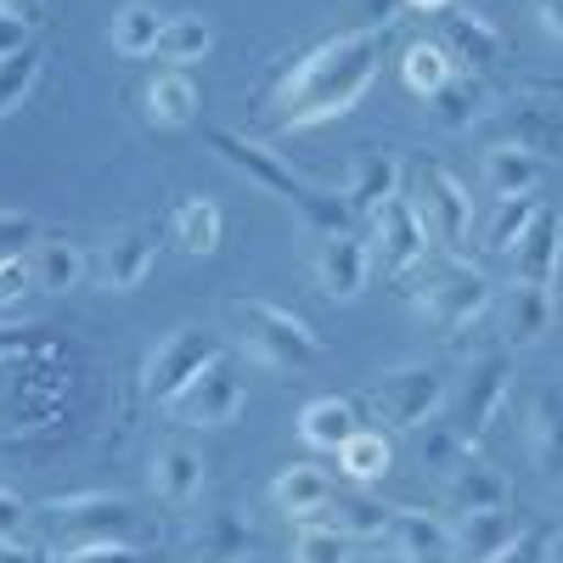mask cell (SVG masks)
Wrapping results in <instances>:
<instances>
[{
    "label": "cell",
    "instance_id": "1",
    "mask_svg": "<svg viewBox=\"0 0 563 563\" xmlns=\"http://www.w3.org/2000/svg\"><path fill=\"white\" fill-rule=\"evenodd\" d=\"M384 52H389V23H361V29L327 34L321 45H310L282 74L276 97H271L276 130H321V124L355 113L384 74Z\"/></svg>",
    "mask_w": 563,
    "mask_h": 563
},
{
    "label": "cell",
    "instance_id": "2",
    "mask_svg": "<svg viewBox=\"0 0 563 563\" xmlns=\"http://www.w3.org/2000/svg\"><path fill=\"white\" fill-rule=\"evenodd\" d=\"M214 141V158L231 164L249 186H260V192H271L276 203H288L316 238H333V231H355V214L344 203V192H321L316 180H305L299 169H288L271 147H260V141H249L243 130H209Z\"/></svg>",
    "mask_w": 563,
    "mask_h": 563
},
{
    "label": "cell",
    "instance_id": "3",
    "mask_svg": "<svg viewBox=\"0 0 563 563\" xmlns=\"http://www.w3.org/2000/svg\"><path fill=\"white\" fill-rule=\"evenodd\" d=\"M225 316H231V339H238V350L254 366H265V372H282V378H288V372H305V366L321 361V333L305 316H294L288 305H276V299H231Z\"/></svg>",
    "mask_w": 563,
    "mask_h": 563
},
{
    "label": "cell",
    "instance_id": "4",
    "mask_svg": "<svg viewBox=\"0 0 563 563\" xmlns=\"http://www.w3.org/2000/svg\"><path fill=\"white\" fill-rule=\"evenodd\" d=\"M445 400H451V372L417 361V366H389L384 378H372L355 406H366L372 417H384L389 429H400V434H417V429H429V422L445 411Z\"/></svg>",
    "mask_w": 563,
    "mask_h": 563
},
{
    "label": "cell",
    "instance_id": "5",
    "mask_svg": "<svg viewBox=\"0 0 563 563\" xmlns=\"http://www.w3.org/2000/svg\"><path fill=\"white\" fill-rule=\"evenodd\" d=\"M406 198H411L422 231H429V243L445 249L451 260H462L467 238H474V192H467L445 164H411Z\"/></svg>",
    "mask_w": 563,
    "mask_h": 563
},
{
    "label": "cell",
    "instance_id": "6",
    "mask_svg": "<svg viewBox=\"0 0 563 563\" xmlns=\"http://www.w3.org/2000/svg\"><path fill=\"white\" fill-rule=\"evenodd\" d=\"M507 395H512V366H507V355H479V361L451 384V400H445V411H440L434 422H445V429H451L467 451H474V445L490 434V422H496V411L507 406Z\"/></svg>",
    "mask_w": 563,
    "mask_h": 563
},
{
    "label": "cell",
    "instance_id": "7",
    "mask_svg": "<svg viewBox=\"0 0 563 563\" xmlns=\"http://www.w3.org/2000/svg\"><path fill=\"white\" fill-rule=\"evenodd\" d=\"M220 355H225V339L214 333V327H169V333L147 350V366H141V395H147L153 406H169Z\"/></svg>",
    "mask_w": 563,
    "mask_h": 563
},
{
    "label": "cell",
    "instance_id": "8",
    "mask_svg": "<svg viewBox=\"0 0 563 563\" xmlns=\"http://www.w3.org/2000/svg\"><path fill=\"white\" fill-rule=\"evenodd\" d=\"M490 305H496V288L474 265H445L440 276H429L417 288V316L429 321L434 333H462V327H474Z\"/></svg>",
    "mask_w": 563,
    "mask_h": 563
},
{
    "label": "cell",
    "instance_id": "9",
    "mask_svg": "<svg viewBox=\"0 0 563 563\" xmlns=\"http://www.w3.org/2000/svg\"><path fill=\"white\" fill-rule=\"evenodd\" d=\"M243 400H249V389H243L238 361L220 355V361H214V366H203L198 378L186 384L164 411L180 422V429H231V422L243 417Z\"/></svg>",
    "mask_w": 563,
    "mask_h": 563
},
{
    "label": "cell",
    "instance_id": "10",
    "mask_svg": "<svg viewBox=\"0 0 563 563\" xmlns=\"http://www.w3.org/2000/svg\"><path fill=\"white\" fill-rule=\"evenodd\" d=\"M366 249H372V271H384V276H411L429 260V231H422L406 192L366 220Z\"/></svg>",
    "mask_w": 563,
    "mask_h": 563
},
{
    "label": "cell",
    "instance_id": "11",
    "mask_svg": "<svg viewBox=\"0 0 563 563\" xmlns=\"http://www.w3.org/2000/svg\"><path fill=\"white\" fill-rule=\"evenodd\" d=\"M45 519L57 525L63 547H79V541H130V530H135V512L119 496H57V501H45Z\"/></svg>",
    "mask_w": 563,
    "mask_h": 563
},
{
    "label": "cell",
    "instance_id": "12",
    "mask_svg": "<svg viewBox=\"0 0 563 563\" xmlns=\"http://www.w3.org/2000/svg\"><path fill=\"white\" fill-rule=\"evenodd\" d=\"M153 265H158V231L153 225H119V231H108L97 260H90L102 294H135L141 282L153 276Z\"/></svg>",
    "mask_w": 563,
    "mask_h": 563
},
{
    "label": "cell",
    "instance_id": "13",
    "mask_svg": "<svg viewBox=\"0 0 563 563\" xmlns=\"http://www.w3.org/2000/svg\"><path fill=\"white\" fill-rule=\"evenodd\" d=\"M316 288L333 299V305H350L366 294V282H372V249H366V231H333V238H321L316 243Z\"/></svg>",
    "mask_w": 563,
    "mask_h": 563
},
{
    "label": "cell",
    "instance_id": "14",
    "mask_svg": "<svg viewBox=\"0 0 563 563\" xmlns=\"http://www.w3.org/2000/svg\"><path fill=\"white\" fill-rule=\"evenodd\" d=\"M525 456L541 479H563V389L536 384L525 395Z\"/></svg>",
    "mask_w": 563,
    "mask_h": 563
},
{
    "label": "cell",
    "instance_id": "15",
    "mask_svg": "<svg viewBox=\"0 0 563 563\" xmlns=\"http://www.w3.org/2000/svg\"><path fill=\"white\" fill-rule=\"evenodd\" d=\"M209 485V462L198 445H186V440H164L147 462V490L164 501V507H192Z\"/></svg>",
    "mask_w": 563,
    "mask_h": 563
},
{
    "label": "cell",
    "instance_id": "16",
    "mask_svg": "<svg viewBox=\"0 0 563 563\" xmlns=\"http://www.w3.org/2000/svg\"><path fill=\"white\" fill-rule=\"evenodd\" d=\"M260 536L249 530V519H238V512H203V519H192L180 530V558L192 563H243L254 558Z\"/></svg>",
    "mask_w": 563,
    "mask_h": 563
},
{
    "label": "cell",
    "instance_id": "17",
    "mask_svg": "<svg viewBox=\"0 0 563 563\" xmlns=\"http://www.w3.org/2000/svg\"><path fill=\"white\" fill-rule=\"evenodd\" d=\"M339 192H344L355 220H372L384 203H395L406 192V164L395 153H366V158H355V169L344 175Z\"/></svg>",
    "mask_w": 563,
    "mask_h": 563
},
{
    "label": "cell",
    "instance_id": "18",
    "mask_svg": "<svg viewBox=\"0 0 563 563\" xmlns=\"http://www.w3.org/2000/svg\"><path fill=\"white\" fill-rule=\"evenodd\" d=\"M440 52L451 57L456 74H485L501 63V29L485 23L479 12H445L440 23Z\"/></svg>",
    "mask_w": 563,
    "mask_h": 563
},
{
    "label": "cell",
    "instance_id": "19",
    "mask_svg": "<svg viewBox=\"0 0 563 563\" xmlns=\"http://www.w3.org/2000/svg\"><path fill=\"white\" fill-rule=\"evenodd\" d=\"M541 175H547V158L519 147V141H496L479 164V180H485L490 198H530L541 186Z\"/></svg>",
    "mask_w": 563,
    "mask_h": 563
},
{
    "label": "cell",
    "instance_id": "20",
    "mask_svg": "<svg viewBox=\"0 0 563 563\" xmlns=\"http://www.w3.org/2000/svg\"><path fill=\"white\" fill-rule=\"evenodd\" d=\"M445 485V501L456 507V512H474V507H507V496H512V485H507V474L496 462H485L479 451H467L451 474L440 479Z\"/></svg>",
    "mask_w": 563,
    "mask_h": 563
},
{
    "label": "cell",
    "instance_id": "21",
    "mask_svg": "<svg viewBox=\"0 0 563 563\" xmlns=\"http://www.w3.org/2000/svg\"><path fill=\"white\" fill-rule=\"evenodd\" d=\"M552 288H541V282H512V288L501 294V339L507 344H541L547 327H552Z\"/></svg>",
    "mask_w": 563,
    "mask_h": 563
},
{
    "label": "cell",
    "instance_id": "22",
    "mask_svg": "<svg viewBox=\"0 0 563 563\" xmlns=\"http://www.w3.org/2000/svg\"><path fill=\"white\" fill-rule=\"evenodd\" d=\"M519 525H512L507 507H474V512H456L451 519V558H467V563H485L490 552H501Z\"/></svg>",
    "mask_w": 563,
    "mask_h": 563
},
{
    "label": "cell",
    "instance_id": "23",
    "mask_svg": "<svg viewBox=\"0 0 563 563\" xmlns=\"http://www.w3.org/2000/svg\"><path fill=\"white\" fill-rule=\"evenodd\" d=\"M384 541L400 563H445L451 558V525L429 519V512H411V507H395V525Z\"/></svg>",
    "mask_w": 563,
    "mask_h": 563
},
{
    "label": "cell",
    "instance_id": "24",
    "mask_svg": "<svg viewBox=\"0 0 563 563\" xmlns=\"http://www.w3.org/2000/svg\"><path fill=\"white\" fill-rule=\"evenodd\" d=\"M141 102H147V119L158 124V130H186L198 119V85H192V74L186 68H164L147 90H141Z\"/></svg>",
    "mask_w": 563,
    "mask_h": 563
},
{
    "label": "cell",
    "instance_id": "25",
    "mask_svg": "<svg viewBox=\"0 0 563 563\" xmlns=\"http://www.w3.org/2000/svg\"><path fill=\"white\" fill-rule=\"evenodd\" d=\"M355 429H361V406H355V400H339V395H321V400H310V406L299 411V440H305L310 451H333V456H339V445H344Z\"/></svg>",
    "mask_w": 563,
    "mask_h": 563
},
{
    "label": "cell",
    "instance_id": "26",
    "mask_svg": "<svg viewBox=\"0 0 563 563\" xmlns=\"http://www.w3.org/2000/svg\"><path fill=\"white\" fill-rule=\"evenodd\" d=\"M169 238H175L180 254L209 260V254L220 249V238H225V214H220V203H214V198H186V203H175V214H169Z\"/></svg>",
    "mask_w": 563,
    "mask_h": 563
},
{
    "label": "cell",
    "instance_id": "27",
    "mask_svg": "<svg viewBox=\"0 0 563 563\" xmlns=\"http://www.w3.org/2000/svg\"><path fill=\"white\" fill-rule=\"evenodd\" d=\"M558 214L552 209H536L530 231L519 243H512V282H541V288H552V265H558Z\"/></svg>",
    "mask_w": 563,
    "mask_h": 563
},
{
    "label": "cell",
    "instance_id": "28",
    "mask_svg": "<svg viewBox=\"0 0 563 563\" xmlns=\"http://www.w3.org/2000/svg\"><path fill=\"white\" fill-rule=\"evenodd\" d=\"M164 23H169V12L153 7V0H124L108 23V40H113L119 57H153L158 40H164Z\"/></svg>",
    "mask_w": 563,
    "mask_h": 563
},
{
    "label": "cell",
    "instance_id": "29",
    "mask_svg": "<svg viewBox=\"0 0 563 563\" xmlns=\"http://www.w3.org/2000/svg\"><path fill=\"white\" fill-rule=\"evenodd\" d=\"M429 119L445 130V135H462L485 119V85L479 74H451L434 97H429Z\"/></svg>",
    "mask_w": 563,
    "mask_h": 563
},
{
    "label": "cell",
    "instance_id": "30",
    "mask_svg": "<svg viewBox=\"0 0 563 563\" xmlns=\"http://www.w3.org/2000/svg\"><path fill=\"white\" fill-rule=\"evenodd\" d=\"M271 501L288 512V519L310 525L327 512V501H333V479H327L321 467H288V474L271 479Z\"/></svg>",
    "mask_w": 563,
    "mask_h": 563
},
{
    "label": "cell",
    "instance_id": "31",
    "mask_svg": "<svg viewBox=\"0 0 563 563\" xmlns=\"http://www.w3.org/2000/svg\"><path fill=\"white\" fill-rule=\"evenodd\" d=\"M29 260H34L40 294H74L85 282V271H90V254L79 243H68V238H40Z\"/></svg>",
    "mask_w": 563,
    "mask_h": 563
},
{
    "label": "cell",
    "instance_id": "32",
    "mask_svg": "<svg viewBox=\"0 0 563 563\" xmlns=\"http://www.w3.org/2000/svg\"><path fill=\"white\" fill-rule=\"evenodd\" d=\"M389 467H395V445L384 429H355L339 445V474L350 485H378V479H389Z\"/></svg>",
    "mask_w": 563,
    "mask_h": 563
},
{
    "label": "cell",
    "instance_id": "33",
    "mask_svg": "<svg viewBox=\"0 0 563 563\" xmlns=\"http://www.w3.org/2000/svg\"><path fill=\"white\" fill-rule=\"evenodd\" d=\"M327 525H333L339 536H350V541H384L389 525H395V507L372 501L361 490H344V496L327 501Z\"/></svg>",
    "mask_w": 563,
    "mask_h": 563
},
{
    "label": "cell",
    "instance_id": "34",
    "mask_svg": "<svg viewBox=\"0 0 563 563\" xmlns=\"http://www.w3.org/2000/svg\"><path fill=\"white\" fill-rule=\"evenodd\" d=\"M214 52V29H209V18H192V12H175L169 23H164V40H158V63L164 68H192V63H203Z\"/></svg>",
    "mask_w": 563,
    "mask_h": 563
},
{
    "label": "cell",
    "instance_id": "35",
    "mask_svg": "<svg viewBox=\"0 0 563 563\" xmlns=\"http://www.w3.org/2000/svg\"><path fill=\"white\" fill-rule=\"evenodd\" d=\"M40 74H45V45L40 40L29 45V52L0 63V124H7L12 113H23V102L34 97V85H40Z\"/></svg>",
    "mask_w": 563,
    "mask_h": 563
},
{
    "label": "cell",
    "instance_id": "36",
    "mask_svg": "<svg viewBox=\"0 0 563 563\" xmlns=\"http://www.w3.org/2000/svg\"><path fill=\"white\" fill-rule=\"evenodd\" d=\"M451 74H456V68H451V57L440 52V40H417V45H406V52H400V79H406L411 97H422V102H429Z\"/></svg>",
    "mask_w": 563,
    "mask_h": 563
},
{
    "label": "cell",
    "instance_id": "37",
    "mask_svg": "<svg viewBox=\"0 0 563 563\" xmlns=\"http://www.w3.org/2000/svg\"><path fill=\"white\" fill-rule=\"evenodd\" d=\"M536 209H541L536 198H496L490 220L479 225V249H485V254H512V243L530 231Z\"/></svg>",
    "mask_w": 563,
    "mask_h": 563
},
{
    "label": "cell",
    "instance_id": "38",
    "mask_svg": "<svg viewBox=\"0 0 563 563\" xmlns=\"http://www.w3.org/2000/svg\"><path fill=\"white\" fill-rule=\"evenodd\" d=\"M350 536H339L333 525H299V536H294V563H350Z\"/></svg>",
    "mask_w": 563,
    "mask_h": 563
},
{
    "label": "cell",
    "instance_id": "39",
    "mask_svg": "<svg viewBox=\"0 0 563 563\" xmlns=\"http://www.w3.org/2000/svg\"><path fill=\"white\" fill-rule=\"evenodd\" d=\"M40 238H45V231H40V220H34V214H23V209H0V265L34 254V243H40Z\"/></svg>",
    "mask_w": 563,
    "mask_h": 563
},
{
    "label": "cell",
    "instance_id": "40",
    "mask_svg": "<svg viewBox=\"0 0 563 563\" xmlns=\"http://www.w3.org/2000/svg\"><path fill=\"white\" fill-rule=\"evenodd\" d=\"M45 563H141V552L130 541H79V547L45 552Z\"/></svg>",
    "mask_w": 563,
    "mask_h": 563
},
{
    "label": "cell",
    "instance_id": "41",
    "mask_svg": "<svg viewBox=\"0 0 563 563\" xmlns=\"http://www.w3.org/2000/svg\"><path fill=\"white\" fill-rule=\"evenodd\" d=\"M485 563H552V536H541V530H519L501 552H490Z\"/></svg>",
    "mask_w": 563,
    "mask_h": 563
},
{
    "label": "cell",
    "instance_id": "42",
    "mask_svg": "<svg viewBox=\"0 0 563 563\" xmlns=\"http://www.w3.org/2000/svg\"><path fill=\"white\" fill-rule=\"evenodd\" d=\"M34 288H40V282H34V260H29V254L0 265V310H12V305H18V299H29Z\"/></svg>",
    "mask_w": 563,
    "mask_h": 563
},
{
    "label": "cell",
    "instance_id": "43",
    "mask_svg": "<svg viewBox=\"0 0 563 563\" xmlns=\"http://www.w3.org/2000/svg\"><path fill=\"white\" fill-rule=\"evenodd\" d=\"M23 530H29V507H23V496L0 490V536H7V541H23Z\"/></svg>",
    "mask_w": 563,
    "mask_h": 563
},
{
    "label": "cell",
    "instance_id": "44",
    "mask_svg": "<svg viewBox=\"0 0 563 563\" xmlns=\"http://www.w3.org/2000/svg\"><path fill=\"white\" fill-rule=\"evenodd\" d=\"M29 45H34V23H23V18H0V63L18 57V52H29Z\"/></svg>",
    "mask_w": 563,
    "mask_h": 563
},
{
    "label": "cell",
    "instance_id": "45",
    "mask_svg": "<svg viewBox=\"0 0 563 563\" xmlns=\"http://www.w3.org/2000/svg\"><path fill=\"white\" fill-rule=\"evenodd\" d=\"M536 23L547 29V40L563 45V0H536Z\"/></svg>",
    "mask_w": 563,
    "mask_h": 563
},
{
    "label": "cell",
    "instance_id": "46",
    "mask_svg": "<svg viewBox=\"0 0 563 563\" xmlns=\"http://www.w3.org/2000/svg\"><path fill=\"white\" fill-rule=\"evenodd\" d=\"M45 12V0H0V18H23V23H34Z\"/></svg>",
    "mask_w": 563,
    "mask_h": 563
},
{
    "label": "cell",
    "instance_id": "47",
    "mask_svg": "<svg viewBox=\"0 0 563 563\" xmlns=\"http://www.w3.org/2000/svg\"><path fill=\"white\" fill-rule=\"evenodd\" d=\"M0 563H45V552H29L23 541H7V536H0Z\"/></svg>",
    "mask_w": 563,
    "mask_h": 563
},
{
    "label": "cell",
    "instance_id": "48",
    "mask_svg": "<svg viewBox=\"0 0 563 563\" xmlns=\"http://www.w3.org/2000/svg\"><path fill=\"white\" fill-rule=\"evenodd\" d=\"M552 294L563 299V225H558V265H552Z\"/></svg>",
    "mask_w": 563,
    "mask_h": 563
},
{
    "label": "cell",
    "instance_id": "49",
    "mask_svg": "<svg viewBox=\"0 0 563 563\" xmlns=\"http://www.w3.org/2000/svg\"><path fill=\"white\" fill-rule=\"evenodd\" d=\"M411 12H451V0H406Z\"/></svg>",
    "mask_w": 563,
    "mask_h": 563
},
{
    "label": "cell",
    "instance_id": "50",
    "mask_svg": "<svg viewBox=\"0 0 563 563\" xmlns=\"http://www.w3.org/2000/svg\"><path fill=\"white\" fill-rule=\"evenodd\" d=\"M552 563H563V530H552Z\"/></svg>",
    "mask_w": 563,
    "mask_h": 563
}]
</instances>
